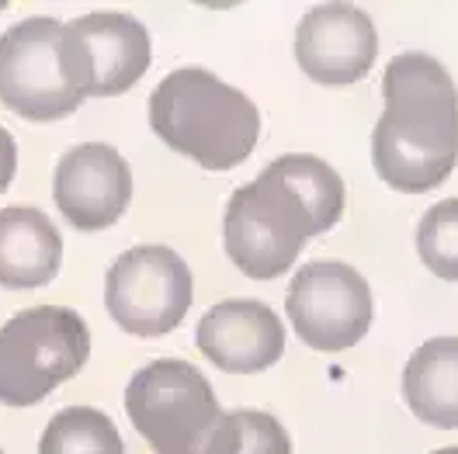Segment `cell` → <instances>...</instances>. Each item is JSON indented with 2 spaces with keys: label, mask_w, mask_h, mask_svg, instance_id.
Masks as SVG:
<instances>
[{
  "label": "cell",
  "mask_w": 458,
  "mask_h": 454,
  "mask_svg": "<svg viewBox=\"0 0 458 454\" xmlns=\"http://www.w3.org/2000/svg\"><path fill=\"white\" fill-rule=\"evenodd\" d=\"M344 181L327 160L292 153L233 191L223 219L229 260L254 282H271L299 260L310 236L337 226Z\"/></svg>",
  "instance_id": "cell-1"
},
{
  "label": "cell",
  "mask_w": 458,
  "mask_h": 454,
  "mask_svg": "<svg viewBox=\"0 0 458 454\" xmlns=\"http://www.w3.org/2000/svg\"><path fill=\"white\" fill-rule=\"evenodd\" d=\"M386 112L375 122V173L403 195L434 191L458 164V87L428 53H400L382 77Z\"/></svg>",
  "instance_id": "cell-2"
},
{
  "label": "cell",
  "mask_w": 458,
  "mask_h": 454,
  "mask_svg": "<svg viewBox=\"0 0 458 454\" xmlns=\"http://www.w3.org/2000/svg\"><path fill=\"white\" fill-rule=\"evenodd\" d=\"M149 129L205 171H233L258 146L260 112L216 73L184 66L149 94Z\"/></svg>",
  "instance_id": "cell-3"
},
{
  "label": "cell",
  "mask_w": 458,
  "mask_h": 454,
  "mask_svg": "<svg viewBox=\"0 0 458 454\" xmlns=\"http://www.w3.org/2000/svg\"><path fill=\"white\" fill-rule=\"evenodd\" d=\"M125 413L153 454H236L233 413L195 365L160 357L125 385Z\"/></svg>",
  "instance_id": "cell-4"
},
{
  "label": "cell",
  "mask_w": 458,
  "mask_h": 454,
  "mask_svg": "<svg viewBox=\"0 0 458 454\" xmlns=\"http://www.w3.org/2000/svg\"><path fill=\"white\" fill-rule=\"evenodd\" d=\"M90 357V333L66 306H31L0 326V402L35 406L70 382Z\"/></svg>",
  "instance_id": "cell-5"
},
{
  "label": "cell",
  "mask_w": 458,
  "mask_h": 454,
  "mask_svg": "<svg viewBox=\"0 0 458 454\" xmlns=\"http://www.w3.org/2000/svg\"><path fill=\"white\" fill-rule=\"evenodd\" d=\"M73 70L66 25L56 18H25L0 35V105L29 122H59L84 105Z\"/></svg>",
  "instance_id": "cell-6"
},
{
  "label": "cell",
  "mask_w": 458,
  "mask_h": 454,
  "mask_svg": "<svg viewBox=\"0 0 458 454\" xmlns=\"http://www.w3.org/2000/svg\"><path fill=\"white\" fill-rule=\"evenodd\" d=\"M105 306L132 337H164L191 309V267L171 247H132L105 278Z\"/></svg>",
  "instance_id": "cell-7"
},
{
  "label": "cell",
  "mask_w": 458,
  "mask_h": 454,
  "mask_svg": "<svg viewBox=\"0 0 458 454\" xmlns=\"http://www.w3.org/2000/svg\"><path fill=\"white\" fill-rule=\"evenodd\" d=\"M285 313L310 350H351L372 326V288L351 264L313 260L288 284Z\"/></svg>",
  "instance_id": "cell-8"
},
{
  "label": "cell",
  "mask_w": 458,
  "mask_h": 454,
  "mask_svg": "<svg viewBox=\"0 0 458 454\" xmlns=\"http://www.w3.org/2000/svg\"><path fill=\"white\" fill-rule=\"evenodd\" d=\"M53 201L63 219L81 232L114 226L132 201V171L108 142H84L59 156Z\"/></svg>",
  "instance_id": "cell-9"
},
{
  "label": "cell",
  "mask_w": 458,
  "mask_h": 454,
  "mask_svg": "<svg viewBox=\"0 0 458 454\" xmlns=\"http://www.w3.org/2000/svg\"><path fill=\"white\" fill-rule=\"evenodd\" d=\"M66 46L87 97L125 94L149 70V31L132 14H84L66 25Z\"/></svg>",
  "instance_id": "cell-10"
},
{
  "label": "cell",
  "mask_w": 458,
  "mask_h": 454,
  "mask_svg": "<svg viewBox=\"0 0 458 454\" xmlns=\"http://www.w3.org/2000/svg\"><path fill=\"white\" fill-rule=\"evenodd\" d=\"M375 56L378 31L354 4H319L295 29V59L316 84H354L375 66Z\"/></svg>",
  "instance_id": "cell-11"
},
{
  "label": "cell",
  "mask_w": 458,
  "mask_h": 454,
  "mask_svg": "<svg viewBox=\"0 0 458 454\" xmlns=\"http://www.w3.org/2000/svg\"><path fill=\"white\" fill-rule=\"evenodd\" d=\"M199 350L229 374L267 371L285 354V326L258 298H226L201 315L195 330Z\"/></svg>",
  "instance_id": "cell-12"
},
{
  "label": "cell",
  "mask_w": 458,
  "mask_h": 454,
  "mask_svg": "<svg viewBox=\"0 0 458 454\" xmlns=\"http://www.w3.org/2000/svg\"><path fill=\"white\" fill-rule=\"evenodd\" d=\"M63 240L53 219L29 205L0 208V284L11 291L42 288L59 274Z\"/></svg>",
  "instance_id": "cell-13"
},
{
  "label": "cell",
  "mask_w": 458,
  "mask_h": 454,
  "mask_svg": "<svg viewBox=\"0 0 458 454\" xmlns=\"http://www.w3.org/2000/svg\"><path fill=\"white\" fill-rule=\"evenodd\" d=\"M403 399L417 420L458 430V337H434L403 368Z\"/></svg>",
  "instance_id": "cell-14"
},
{
  "label": "cell",
  "mask_w": 458,
  "mask_h": 454,
  "mask_svg": "<svg viewBox=\"0 0 458 454\" xmlns=\"http://www.w3.org/2000/svg\"><path fill=\"white\" fill-rule=\"evenodd\" d=\"M38 454H125L112 416L90 406H66L49 420Z\"/></svg>",
  "instance_id": "cell-15"
},
{
  "label": "cell",
  "mask_w": 458,
  "mask_h": 454,
  "mask_svg": "<svg viewBox=\"0 0 458 454\" xmlns=\"http://www.w3.org/2000/svg\"><path fill=\"white\" fill-rule=\"evenodd\" d=\"M417 250L430 274L458 282V198L437 201L417 226Z\"/></svg>",
  "instance_id": "cell-16"
},
{
  "label": "cell",
  "mask_w": 458,
  "mask_h": 454,
  "mask_svg": "<svg viewBox=\"0 0 458 454\" xmlns=\"http://www.w3.org/2000/svg\"><path fill=\"white\" fill-rule=\"evenodd\" d=\"M233 426H236V454H292V441H288L285 426L278 424L271 413L260 409H240L233 413Z\"/></svg>",
  "instance_id": "cell-17"
},
{
  "label": "cell",
  "mask_w": 458,
  "mask_h": 454,
  "mask_svg": "<svg viewBox=\"0 0 458 454\" xmlns=\"http://www.w3.org/2000/svg\"><path fill=\"white\" fill-rule=\"evenodd\" d=\"M14 171H18V142H14V136L0 125V191L11 188Z\"/></svg>",
  "instance_id": "cell-18"
},
{
  "label": "cell",
  "mask_w": 458,
  "mask_h": 454,
  "mask_svg": "<svg viewBox=\"0 0 458 454\" xmlns=\"http://www.w3.org/2000/svg\"><path fill=\"white\" fill-rule=\"evenodd\" d=\"M434 454H458V448H441V451H434Z\"/></svg>",
  "instance_id": "cell-19"
},
{
  "label": "cell",
  "mask_w": 458,
  "mask_h": 454,
  "mask_svg": "<svg viewBox=\"0 0 458 454\" xmlns=\"http://www.w3.org/2000/svg\"><path fill=\"white\" fill-rule=\"evenodd\" d=\"M0 454H4V451H0Z\"/></svg>",
  "instance_id": "cell-20"
}]
</instances>
